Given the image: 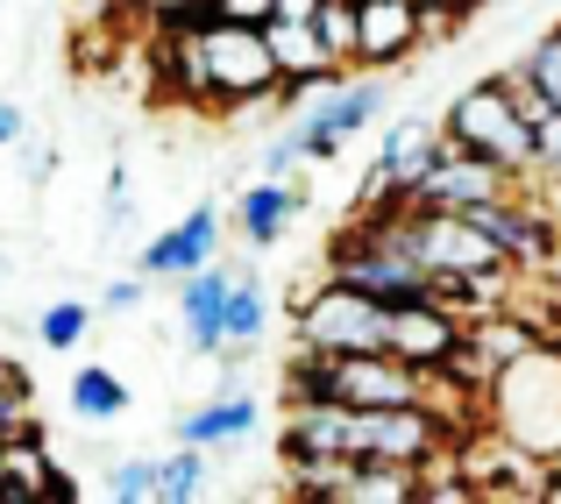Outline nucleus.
Here are the masks:
<instances>
[{"mask_svg":"<svg viewBox=\"0 0 561 504\" xmlns=\"http://www.w3.org/2000/svg\"><path fill=\"white\" fill-rule=\"evenodd\" d=\"M142 291H150V277H114V285L107 291H100V313H136V306H142Z\"/></svg>","mask_w":561,"mask_h":504,"instance_id":"5701e85b","label":"nucleus"},{"mask_svg":"<svg viewBox=\"0 0 561 504\" xmlns=\"http://www.w3.org/2000/svg\"><path fill=\"white\" fill-rule=\"evenodd\" d=\"M192 497H206V448L179 440V455L157 462V504H192Z\"/></svg>","mask_w":561,"mask_h":504,"instance_id":"dca6fc26","label":"nucleus"},{"mask_svg":"<svg viewBox=\"0 0 561 504\" xmlns=\"http://www.w3.org/2000/svg\"><path fill=\"white\" fill-rule=\"evenodd\" d=\"M483 420L534 462H561V334L534 341L497 377H483Z\"/></svg>","mask_w":561,"mask_h":504,"instance_id":"f257e3e1","label":"nucleus"},{"mask_svg":"<svg viewBox=\"0 0 561 504\" xmlns=\"http://www.w3.org/2000/svg\"><path fill=\"white\" fill-rule=\"evenodd\" d=\"M214 249H220V214L214 206H192L185 220H171L164 234H150V249L136 256V271L142 277H185V271H199Z\"/></svg>","mask_w":561,"mask_h":504,"instance_id":"9d476101","label":"nucleus"},{"mask_svg":"<svg viewBox=\"0 0 561 504\" xmlns=\"http://www.w3.org/2000/svg\"><path fill=\"white\" fill-rule=\"evenodd\" d=\"M440 136H448L455 150L497 164L505 177H534V128H526V114L512 107L505 71H497V79L462 85V93L440 107Z\"/></svg>","mask_w":561,"mask_h":504,"instance_id":"f03ea898","label":"nucleus"},{"mask_svg":"<svg viewBox=\"0 0 561 504\" xmlns=\"http://www.w3.org/2000/svg\"><path fill=\"white\" fill-rule=\"evenodd\" d=\"M306 22H313V36H320L334 71H356V0H320Z\"/></svg>","mask_w":561,"mask_h":504,"instance_id":"2eb2a0df","label":"nucleus"},{"mask_svg":"<svg viewBox=\"0 0 561 504\" xmlns=\"http://www.w3.org/2000/svg\"><path fill=\"white\" fill-rule=\"evenodd\" d=\"M263 334H271V299H263V277L256 271H234L228 277V306H220V341H228V348H220V363H228V355H249Z\"/></svg>","mask_w":561,"mask_h":504,"instance_id":"ddd939ff","label":"nucleus"},{"mask_svg":"<svg viewBox=\"0 0 561 504\" xmlns=\"http://www.w3.org/2000/svg\"><path fill=\"white\" fill-rule=\"evenodd\" d=\"M540 504H561V462L540 469Z\"/></svg>","mask_w":561,"mask_h":504,"instance_id":"cd10ccee","label":"nucleus"},{"mask_svg":"<svg viewBox=\"0 0 561 504\" xmlns=\"http://www.w3.org/2000/svg\"><path fill=\"white\" fill-rule=\"evenodd\" d=\"M85 334H93V306H85V299H57V306H43V320H36V341H43L50 355L79 348Z\"/></svg>","mask_w":561,"mask_h":504,"instance_id":"f3484780","label":"nucleus"},{"mask_svg":"<svg viewBox=\"0 0 561 504\" xmlns=\"http://www.w3.org/2000/svg\"><path fill=\"white\" fill-rule=\"evenodd\" d=\"M383 107H391V79H377V71H363V79H348V71H334V79H320L313 93H306V122L313 136H363V128L383 122Z\"/></svg>","mask_w":561,"mask_h":504,"instance_id":"0eeeda50","label":"nucleus"},{"mask_svg":"<svg viewBox=\"0 0 561 504\" xmlns=\"http://www.w3.org/2000/svg\"><path fill=\"white\" fill-rule=\"evenodd\" d=\"M477 8H483V0H448V36H455V28H462V22H469Z\"/></svg>","mask_w":561,"mask_h":504,"instance_id":"c85d7f7f","label":"nucleus"},{"mask_svg":"<svg viewBox=\"0 0 561 504\" xmlns=\"http://www.w3.org/2000/svg\"><path fill=\"white\" fill-rule=\"evenodd\" d=\"M256 420H263V405L249 391H220V398H206V405H192L179 420V440L185 448H234V440L256 434Z\"/></svg>","mask_w":561,"mask_h":504,"instance_id":"f8f14e48","label":"nucleus"},{"mask_svg":"<svg viewBox=\"0 0 561 504\" xmlns=\"http://www.w3.org/2000/svg\"><path fill=\"white\" fill-rule=\"evenodd\" d=\"M14 434H36V405H28V383L14 369H0V440Z\"/></svg>","mask_w":561,"mask_h":504,"instance_id":"aec40b11","label":"nucleus"},{"mask_svg":"<svg viewBox=\"0 0 561 504\" xmlns=\"http://www.w3.org/2000/svg\"><path fill=\"white\" fill-rule=\"evenodd\" d=\"M426 8V22H440V36H448V0H420Z\"/></svg>","mask_w":561,"mask_h":504,"instance_id":"7c9ffc66","label":"nucleus"},{"mask_svg":"<svg viewBox=\"0 0 561 504\" xmlns=\"http://www.w3.org/2000/svg\"><path fill=\"white\" fill-rule=\"evenodd\" d=\"M277 0H206V14L214 22H271Z\"/></svg>","mask_w":561,"mask_h":504,"instance_id":"b1692460","label":"nucleus"},{"mask_svg":"<svg viewBox=\"0 0 561 504\" xmlns=\"http://www.w3.org/2000/svg\"><path fill=\"white\" fill-rule=\"evenodd\" d=\"M299 214H306V192L291 185V177H256V185L234 199V228H242L249 249H277Z\"/></svg>","mask_w":561,"mask_h":504,"instance_id":"9b49d317","label":"nucleus"},{"mask_svg":"<svg viewBox=\"0 0 561 504\" xmlns=\"http://www.w3.org/2000/svg\"><path fill=\"white\" fill-rule=\"evenodd\" d=\"M8 142H22V107L0 100V150H8Z\"/></svg>","mask_w":561,"mask_h":504,"instance_id":"a878e982","label":"nucleus"},{"mask_svg":"<svg viewBox=\"0 0 561 504\" xmlns=\"http://www.w3.org/2000/svg\"><path fill=\"white\" fill-rule=\"evenodd\" d=\"M228 263H214L206 256L199 271H185V277H171L179 285V328H185V341H192V355H206V363H220V306H228Z\"/></svg>","mask_w":561,"mask_h":504,"instance_id":"1a4fd4ad","label":"nucleus"},{"mask_svg":"<svg viewBox=\"0 0 561 504\" xmlns=\"http://www.w3.org/2000/svg\"><path fill=\"white\" fill-rule=\"evenodd\" d=\"M128 8L157 28H199L206 22V0H128Z\"/></svg>","mask_w":561,"mask_h":504,"instance_id":"4be33fe9","label":"nucleus"},{"mask_svg":"<svg viewBox=\"0 0 561 504\" xmlns=\"http://www.w3.org/2000/svg\"><path fill=\"white\" fill-rule=\"evenodd\" d=\"M71 412H79L85 426H114L128 412V383L114 377L107 363H79L71 369Z\"/></svg>","mask_w":561,"mask_h":504,"instance_id":"4468645a","label":"nucleus"},{"mask_svg":"<svg viewBox=\"0 0 561 504\" xmlns=\"http://www.w3.org/2000/svg\"><path fill=\"white\" fill-rule=\"evenodd\" d=\"M306 157H299V142L291 136H277V142H263V177H291Z\"/></svg>","mask_w":561,"mask_h":504,"instance_id":"393cba45","label":"nucleus"},{"mask_svg":"<svg viewBox=\"0 0 561 504\" xmlns=\"http://www.w3.org/2000/svg\"><path fill=\"white\" fill-rule=\"evenodd\" d=\"M534 177L540 185H561V114L554 107L534 122Z\"/></svg>","mask_w":561,"mask_h":504,"instance_id":"412c9836","label":"nucleus"},{"mask_svg":"<svg viewBox=\"0 0 561 504\" xmlns=\"http://www.w3.org/2000/svg\"><path fill=\"white\" fill-rule=\"evenodd\" d=\"M519 177H505L497 164H483V157L455 150V142H440V157L412 177L405 199L412 206H477V199H497V192H512Z\"/></svg>","mask_w":561,"mask_h":504,"instance_id":"6e6552de","label":"nucleus"},{"mask_svg":"<svg viewBox=\"0 0 561 504\" xmlns=\"http://www.w3.org/2000/svg\"><path fill=\"white\" fill-rule=\"evenodd\" d=\"M462 328L469 320L455 313L440 291H426V299H398L391 306L383 348H391L398 363H412V369H440V363H455V348H462Z\"/></svg>","mask_w":561,"mask_h":504,"instance_id":"39448f33","label":"nucleus"},{"mask_svg":"<svg viewBox=\"0 0 561 504\" xmlns=\"http://www.w3.org/2000/svg\"><path fill=\"white\" fill-rule=\"evenodd\" d=\"M540 285L561 299V228H554V249H548V263H540Z\"/></svg>","mask_w":561,"mask_h":504,"instance_id":"bb28decb","label":"nucleus"},{"mask_svg":"<svg viewBox=\"0 0 561 504\" xmlns=\"http://www.w3.org/2000/svg\"><path fill=\"white\" fill-rule=\"evenodd\" d=\"M313 8H320V0H277L271 14H299V22H306V14H313Z\"/></svg>","mask_w":561,"mask_h":504,"instance_id":"c756f323","label":"nucleus"},{"mask_svg":"<svg viewBox=\"0 0 561 504\" xmlns=\"http://www.w3.org/2000/svg\"><path fill=\"white\" fill-rule=\"evenodd\" d=\"M440 142L448 136H440L434 114H398V122H383L377 157H370V171H363V206H405L412 177L440 157Z\"/></svg>","mask_w":561,"mask_h":504,"instance_id":"20e7f679","label":"nucleus"},{"mask_svg":"<svg viewBox=\"0 0 561 504\" xmlns=\"http://www.w3.org/2000/svg\"><path fill=\"white\" fill-rule=\"evenodd\" d=\"M434 36L420 0H356V71H398Z\"/></svg>","mask_w":561,"mask_h":504,"instance_id":"423d86ee","label":"nucleus"},{"mask_svg":"<svg viewBox=\"0 0 561 504\" xmlns=\"http://www.w3.org/2000/svg\"><path fill=\"white\" fill-rule=\"evenodd\" d=\"M383 320H391V306H377L370 291L342 285V277H320V291H299V306H291V341L320 355L383 348Z\"/></svg>","mask_w":561,"mask_h":504,"instance_id":"7ed1b4c3","label":"nucleus"},{"mask_svg":"<svg viewBox=\"0 0 561 504\" xmlns=\"http://www.w3.org/2000/svg\"><path fill=\"white\" fill-rule=\"evenodd\" d=\"M519 79H526V85H534V93H540V100H548V107L561 114V28H548V36H540L534 50H526Z\"/></svg>","mask_w":561,"mask_h":504,"instance_id":"a211bd4d","label":"nucleus"},{"mask_svg":"<svg viewBox=\"0 0 561 504\" xmlns=\"http://www.w3.org/2000/svg\"><path fill=\"white\" fill-rule=\"evenodd\" d=\"M100 491H107L114 504H157V455H128V462H114Z\"/></svg>","mask_w":561,"mask_h":504,"instance_id":"6ab92c4d","label":"nucleus"}]
</instances>
